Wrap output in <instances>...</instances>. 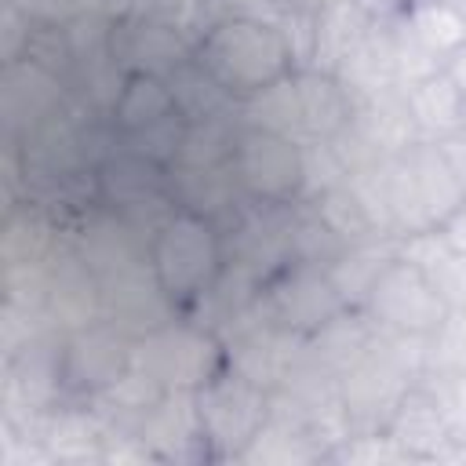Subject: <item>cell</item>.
Wrapping results in <instances>:
<instances>
[{"label": "cell", "mask_w": 466, "mask_h": 466, "mask_svg": "<svg viewBox=\"0 0 466 466\" xmlns=\"http://www.w3.org/2000/svg\"><path fill=\"white\" fill-rule=\"evenodd\" d=\"M193 62L229 98H255L291 76L295 51L273 22L255 15H229L208 25L193 51Z\"/></svg>", "instance_id": "cell-1"}, {"label": "cell", "mask_w": 466, "mask_h": 466, "mask_svg": "<svg viewBox=\"0 0 466 466\" xmlns=\"http://www.w3.org/2000/svg\"><path fill=\"white\" fill-rule=\"evenodd\" d=\"M149 269L171 302L208 291L222 273V237L211 215L178 208L153 229Z\"/></svg>", "instance_id": "cell-2"}, {"label": "cell", "mask_w": 466, "mask_h": 466, "mask_svg": "<svg viewBox=\"0 0 466 466\" xmlns=\"http://www.w3.org/2000/svg\"><path fill=\"white\" fill-rule=\"evenodd\" d=\"M229 164L240 189L266 204H288L306 186V153L299 142L258 124L237 131Z\"/></svg>", "instance_id": "cell-3"}, {"label": "cell", "mask_w": 466, "mask_h": 466, "mask_svg": "<svg viewBox=\"0 0 466 466\" xmlns=\"http://www.w3.org/2000/svg\"><path fill=\"white\" fill-rule=\"evenodd\" d=\"M371 309L379 313L382 324L408 331V335H430L448 324V299L441 288L426 277V269L411 258H393L386 262L375 280H371Z\"/></svg>", "instance_id": "cell-4"}, {"label": "cell", "mask_w": 466, "mask_h": 466, "mask_svg": "<svg viewBox=\"0 0 466 466\" xmlns=\"http://www.w3.org/2000/svg\"><path fill=\"white\" fill-rule=\"evenodd\" d=\"M142 350H146L142 371L153 375L160 386H175V390L197 386V382H208V375H211V353L200 335L164 328V331H153L142 342Z\"/></svg>", "instance_id": "cell-5"}, {"label": "cell", "mask_w": 466, "mask_h": 466, "mask_svg": "<svg viewBox=\"0 0 466 466\" xmlns=\"http://www.w3.org/2000/svg\"><path fill=\"white\" fill-rule=\"evenodd\" d=\"M131 353L116 328H80L66 353V375L80 386H113L127 371Z\"/></svg>", "instance_id": "cell-6"}, {"label": "cell", "mask_w": 466, "mask_h": 466, "mask_svg": "<svg viewBox=\"0 0 466 466\" xmlns=\"http://www.w3.org/2000/svg\"><path fill=\"white\" fill-rule=\"evenodd\" d=\"M400 153H404V160L415 175V186H419V197H422V208H426L433 229H441L466 204V193H462L455 171L448 167L437 142H411Z\"/></svg>", "instance_id": "cell-7"}, {"label": "cell", "mask_w": 466, "mask_h": 466, "mask_svg": "<svg viewBox=\"0 0 466 466\" xmlns=\"http://www.w3.org/2000/svg\"><path fill=\"white\" fill-rule=\"evenodd\" d=\"M178 106H175V91H171V80L160 76V73H127L124 76V87L113 102V124L124 131V135H138L153 124H160L164 116H171Z\"/></svg>", "instance_id": "cell-8"}, {"label": "cell", "mask_w": 466, "mask_h": 466, "mask_svg": "<svg viewBox=\"0 0 466 466\" xmlns=\"http://www.w3.org/2000/svg\"><path fill=\"white\" fill-rule=\"evenodd\" d=\"M404 106H408L411 124H415L422 135H433V138H444V135L459 131L462 120H466V98H462L459 87L444 76V69L433 73V76H426V80L408 84Z\"/></svg>", "instance_id": "cell-9"}, {"label": "cell", "mask_w": 466, "mask_h": 466, "mask_svg": "<svg viewBox=\"0 0 466 466\" xmlns=\"http://www.w3.org/2000/svg\"><path fill=\"white\" fill-rule=\"evenodd\" d=\"M299 109H302V131L309 138H335L350 124V98L342 84L328 73H299L295 76Z\"/></svg>", "instance_id": "cell-10"}, {"label": "cell", "mask_w": 466, "mask_h": 466, "mask_svg": "<svg viewBox=\"0 0 466 466\" xmlns=\"http://www.w3.org/2000/svg\"><path fill=\"white\" fill-rule=\"evenodd\" d=\"M404 29L441 62L466 44V7L455 0H415L404 11Z\"/></svg>", "instance_id": "cell-11"}, {"label": "cell", "mask_w": 466, "mask_h": 466, "mask_svg": "<svg viewBox=\"0 0 466 466\" xmlns=\"http://www.w3.org/2000/svg\"><path fill=\"white\" fill-rule=\"evenodd\" d=\"M448 437V415L444 408L433 400V397H411L397 408L393 415V430H390V441L408 448V451H433L441 441Z\"/></svg>", "instance_id": "cell-12"}, {"label": "cell", "mask_w": 466, "mask_h": 466, "mask_svg": "<svg viewBox=\"0 0 466 466\" xmlns=\"http://www.w3.org/2000/svg\"><path fill=\"white\" fill-rule=\"evenodd\" d=\"M233 142H237V135L218 116L189 120L182 149L175 157V167H193V171H200V167H226L233 160Z\"/></svg>", "instance_id": "cell-13"}, {"label": "cell", "mask_w": 466, "mask_h": 466, "mask_svg": "<svg viewBox=\"0 0 466 466\" xmlns=\"http://www.w3.org/2000/svg\"><path fill=\"white\" fill-rule=\"evenodd\" d=\"M433 142L441 146L448 167L455 171V178H459V186H462V193H466V127H459V131H451V135H444V138H433Z\"/></svg>", "instance_id": "cell-14"}, {"label": "cell", "mask_w": 466, "mask_h": 466, "mask_svg": "<svg viewBox=\"0 0 466 466\" xmlns=\"http://www.w3.org/2000/svg\"><path fill=\"white\" fill-rule=\"evenodd\" d=\"M444 76L459 87V95L466 98V44L455 51V55H448V62H444Z\"/></svg>", "instance_id": "cell-15"}, {"label": "cell", "mask_w": 466, "mask_h": 466, "mask_svg": "<svg viewBox=\"0 0 466 466\" xmlns=\"http://www.w3.org/2000/svg\"><path fill=\"white\" fill-rule=\"evenodd\" d=\"M229 7H237V15H255V18H262L258 11H269V7H284L288 0H226Z\"/></svg>", "instance_id": "cell-16"}]
</instances>
